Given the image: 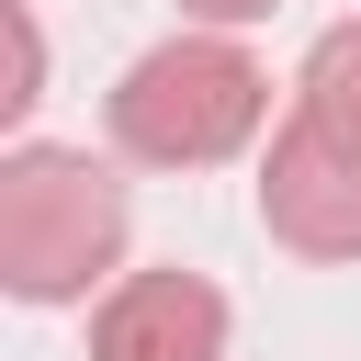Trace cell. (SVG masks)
I'll list each match as a JSON object with an SVG mask.
<instances>
[{
	"label": "cell",
	"mask_w": 361,
	"mask_h": 361,
	"mask_svg": "<svg viewBox=\"0 0 361 361\" xmlns=\"http://www.w3.org/2000/svg\"><path fill=\"white\" fill-rule=\"evenodd\" d=\"M259 124H271V68H259L226 23L147 45V56L113 79V102H102L113 158H135V169H214V158H237Z\"/></svg>",
	"instance_id": "7a4b0ae2"
},
{
	"label": "cell",
	"mask_w": 361,
	"mask_h": 361,
	"mask_svg": "<svg viewBox=\"0 0 361 361\" xmlns=\"http://www.w3.org/2000/svg\"><path fill=\"white\" fill-rule=\"evenodd\" d=\"M124 180L113 158L90 147H45L23 135L0 158V293L11 305H90L113 271H124Z\"/></svg>",
	"instance_id": "6da1fadb"
},
{
	"label": "cell",
	"mask_w": 361,
	"mask_h": 361,
	"mask_svg": "<svg viewBox=\"0 0 361 361\" xmlns=\"http://www.w3.org/2000/svg\"><path fill=\"white\" fill-rule=\"evenodd\" d=\"M90 361H226V293L180 259L113 271L90 293Z\"/></svg>",
	"instance_id": "277c9868"
},
{
	"label": "cell",
	"mask_w": 361,
	"mask_h": 361,
	"mask_svg": "<svg viewBox=\"0 0 361 361\" xmlns=\"http://www.w3.org/2000/svg\"><path fill=\"white\" fill-rule=\"evenodd\" d=\"M259 226L293 259H361V147L316 113H282L259 147Z\"/></svg>",
	"instance_id": "3957f363"
},
{
	"label": "cell",
	"mask_w": 361,
	"mask_h": 361,
	"mask_svg": "<svg viewBox=\"0 0 361 361\" xmlns=\"http://www.w3.org/2000/svg\"><path fill=\"white\" fill-rule=\"evenodd\" d=\"M293 113H316L327 135L361 147V23H327V34L305 45V68H293Z\"/></svg>",
	"instance_id": "5b68a950"
},
{
	"label": "cell",
	"mask_w": 361,
	"mask_h": 361,
	"mask_svg": "<svg viewBox=\"0 0 361 361\" xmlns=\"http://www.w3.org/2000/svg\"><path fill=\"white\" fill-rule=\"evenodd\" d=\"M180 11H192V23H226V34H237V23H259L271 0H180Z\"/></svg>",
	"instance_id": "52a82bcc"
},
{
	"label": "cell",
	"mask_w": 361,
	"mask_h": 361,
	"mask_svg": "<svg viewBox=\"0 0 361 361\" xmlns=\"http://www.w3.org/2000/svg\"><path fill=\"white\" fill-rule=\"evenodd\" d=\"M34 90H45V45H34V11H11V90H0V102L23 113Z\"/></svg>",
	"instance_id": "8992f818"
}]
</instances>
